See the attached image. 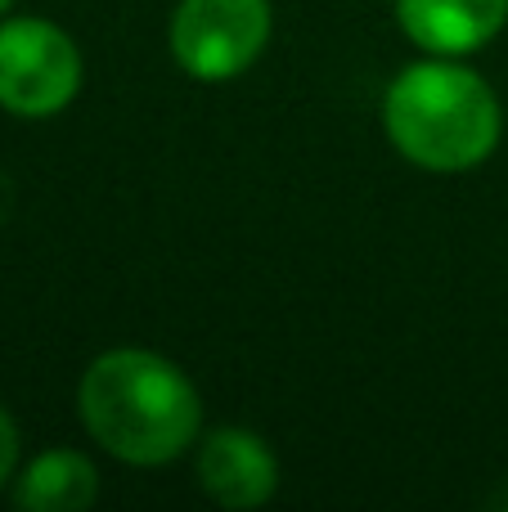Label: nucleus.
I'll list each match as a JSON object with an SVG mask.
<instances>
[{
    "label": "nucleus",
    "mask_w": 508,
    "mask_h": 512,
    "mask_svg": "<svg viewBox=\"0 0 508 512\" xmlns=\"http://www.w3.org/2000/svg\"><path fill=\"white\" fill-rule=\"evenodd\" d=\"M86 432L135 468L171 463L194 445L203 427L198 391L171 360L153 351H104L77 387Z\"/></svg>",
    "instance_id": "obj_1"
},
{
    "label": "nucleus",
    "mask_w": 508,
    "mask_h": 512,
    "mask_svg": "<svg viewBox=\"0 0 508 512\" xmlns=\"http://www.w3.org/2000/svg\"><path fill=\"white\" fill-rule=\"evenodd\" d=\"M383 126L405 162L423 171H473L495 153L504 113L473 68L432 54L396 72L383 95Z\"/></svg>",
    "instance_id": "obj_2"
},
{
    "label": "nucleus",
    "mask_w": 508,
    "mask_h": 512,
    "mask_svg": "<svg viewBox=\"0 0 508 512\" xmlns=\"http://www.w3.org/2000/svg\"><path fill=\"white\" fill-rule=\"evenodd\" d=\"M81 90V54L63 27L45 18L0 23V108L18 117H54Z\"/></svg>",
    "instance_id": "obj_3"
},
{
    "label": "nucleus",
    "mask_w": 508,
    "mask_h": 512,
    "mask_svg": "<svg viewBox=\"0 0 508 512\" xmlns=\"http://www.w3.org/2000/svg\"><path fill=\"white\" fill-rule=\"evenodd\" d=\"M266 41L270 0H180L171 14V54L194 81L239 77Z\"/></svg>",
    "instance_id": "obj_4"
},
{
    "label": "nucleus",
    "mask_w": 508,
    "mask_h": 512,
    "mask_svg": "<svg viewBox=\"0 0 508 512\" xmlns=\"http://www.w3.org/2000/svg\"><path fill=\"white\" fill-rule=\"evenodd\" d=\"M198 481L221 508H257L275 495L279 463L257 432L221 427L198 450Z\"/></svg>",
    "instance_id": "obj_5"
},
{
    "label": "nucleus",
    "mask_w": 508,
    "mask_h": 512,
    "mask_svg": "<svg viewBox=\"0 0 508 512\" xmlns=\"http://www.w3.org/2000/svg\"><path fill=\"white\" fill-rule=\"evenodd\" d=\"M405 36L428 54H473L508 23V0H396Z\"/></svg>",
    "instance_id": "obj_6"
},
{
    "label": "nucleus",
    "mask_w": 508,
    "mask_h": 512,
    "mask_svg": "<svg viewBox=\"0 0 508 512\" xmlns=\"http://www.w3.org/2000/svg\"><path fill=\"white\" fill-rule=\"evenodd\" d=\"M99 495V472L77 450H45L18 477L14 504L27 512H81Z\"/></svg>",
    "instance_id": "obj_7"
},
{
    "label": "nucleus",
    "mask_w": 508,
    "mask_h": 512,
    "mask_svg": "<svg viewBox=\"0 0 508 512\" xmlns=\"http://www.w3.org/2000/svg\"><path fill=\"white\" fill-rule=\"evenodd\" d=\"M14 463H18V427L9 418V409L0 405V486L14 477Z\"/></svg>",
    "instance_id": "obj_8"
},
{
    "label": "nucleus",
    "mask_w": 508,
    "mask_h": 512,
    "mask_svg": "<svg viewBox=\"0 0 508 512\" xmlns=\"http://www.w3.org/2000/svg\"><path fill=\"white\" fill-rule=\"evenodd\" d=\"M9 5H14V0H0V14H5V9H9Z\"/></svg>",
    "instance_id": "obj_9"
}]
</instances>
